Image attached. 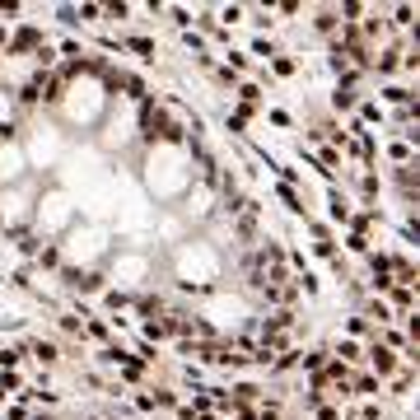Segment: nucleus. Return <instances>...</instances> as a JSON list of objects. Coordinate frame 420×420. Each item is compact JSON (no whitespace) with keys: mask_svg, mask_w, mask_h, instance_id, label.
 <instances>
[{"mask_svg":"<svg viewBox=\"0 0 420 420\" xmlns=\"http://www.w3.org/2000/svg\"><path fill=\"white\" fill-rule=\"evenodd\" d=\"M24 178H33V173H28L19 135H14V140H0V187H14V183H24Z\"/></svg>","mask_w":420,"mask_h":420,"instance_id":"nucleus-11","label":"nucleus"},{"mask_svg":"<svg viewBox=\"0 0 420 420\" xmlns=\"http://www.w3.org/2000/svg\"><path fill=\"white\" fill-rule=\"evenodd\" d=\"M122 52H135L140 61H155V38H145V33H131V38H122Z\"/></svg>","mask_w":420,"mask_h":420,"instance_id":"nucleus-13","label":"nucleus"},{"mask_svg":"<svg viewBox=\"0 0 420 420\" xmlns=\"http://www.w3.org/2000/svg\"><path fill=\"white\" fill-rule=\"evenodd\" d=\"M360 122H383V103L365 99V103H360ZM360 122H355V127H360Z\"/></svg>","mask_w":420,"mask_h":420,"instance_id":"nucleus-19","label":"nucleus"},{"mask_svg":"<svg viewBox=\"0 0 420 420\" xmlns=\"http://www.w3.org/2000/svg\"><path fill=\"white\" fill-rule=\"evenodd\" d=\"M19 145H24V159H28V173L33 178H52L56 168L66 163L70 155V135L56 127L52 117H38V122H28L24 131H19Z\"/></svg>","mask_w":420,"mask_h":420,"instance_id":"nucleus-5","label":"nucleus"},{"mask_svg":"<svg viewBox=\"0 0 420 420\" xmlns=\"http://www.w3.org/2000/svg\"><path fill=\"white\" fill-rule=\"evenodd\" d=\"M388 24H393V28H411V24H416V10H411V5H397Z\"/></svg>","mask_w":420,"mask_h":420,"instance_id":"nucleus-18","label":"nucleus"},{"mask_svg":"<svg viewBox=\"0 0 420 420\" xmlns=\"http://www.w3.org/2000/svg\"><path fill=\"white\" fill-rule=\"evenodd\" d=\"M94 145H99L107 159H127L131 155L135 145H140V103L112 94V107H107L103 122H99V131H94Z\"/></svg>","mask_w":420,"mask_h":420,"instance_id":"nucleus-8","label":"nucleus"},{"mask_svg":"<svg viewBox=\"0 0 420 420\" xmlns=\"http://www.w3.org/2000/svg\"><path fill=\"white\" fill-rule=\"evenodd\" d=\"M163 271H168V280L192 294V299H206L215 289H224V271H229V257H224V248L206 234H192L183 238L178 248H168L163 252Z\"/></svg>","mask_w":420,"mask_h":420,"instance_id":"nucleus-2","label":"nucleus"},{"mask_svg":"<svg viewBox=\"0 0 420 420\" xmlns=\"http://www.w3.org/2000/svg\"><path fill=\"white\" fill-rule=\"evenodd\" d=\"M159 257L145 248V243H117L112 257L103 262V280L122 294H145V285H155Z\"/></svg>","mask_w":420,"mask_h":420,"instance_id":"nucleus-6","label":"nucleus"},{"mask_svg":"<svg viewBox=\"0 0 420 420\" xmlns=\"http://www.w3.org/2000/svg\"><path fill=\"white\" fill-rule=\"evenodd\" d=\"M19 131H24V112H19L10 89H0V140H14Z\"/></svg>","mask_w":420,"mask_h":420,"instance_id":"nucleus-12","label":"nucleus"},{"mask_svg":"<svg viewBox=\"0 0 420 420\" xmlns=\"http://www.w3.org/2000/svg\"><path fill=\"white\" fill-rule=\"evenodd\" d=\"M38 187H42V178H24V183H14V187H0V234H10V238L28 234Z\"/></svg>","mask_w":420,"mask_h":420,"instance_id":"nucleus-9","label":"nucleus"},{"mask_svg":"<svg viewBox=\"0 0 420 420\" xmlns=\"http://www.w3.org/2000/svg\"><path fill=\"white\" fill-rule=\"evenodd\" d=\"M28 355H33L38 365H56V360H61V345H56V341H42V337H38V341H28Z\"/></svg>","mask_w":420,"mask_h":420,"instance_id":"nucleus-15","label":"nucleus"},{"mask_svg":"<svg viewBox=\"0 0 420 420\" xmlns=\"http://www.w3.org/2000/svg\"><path fill=\"white\" fill-rule=\"evenodd\" d=\"M79 327H84V322H79L75 313H61V332H79Z\"/></svg>","mask_w":420,"mask_h":420,"instance_id":"nucleus-25","label":"nucleus"},{"mask_svg":"<svg viewBox=\"0 0 420 420\" xmlns=\"http://www.w3.org/2000/svg\"><path fill=\"white\" fill-rule=\"evenodd\" d=\"M332 350H337V360H341V365H360V360H365V345L355 341V337H341Z\"/></svg>","mask_w":420,"mask_h":420,"instance_id":"nucleus-14","label":"nucleus"},{"mask_svg":"<svg viewBox=\"0 0 420 420\" xmlns=\"http://www.w3.org/2000/svg\"><path fill=\"white\" fill-rule=\"evenodd\" d=\"M117 248V234L99 224V220H84L79 215L66 234L56 238V252H61V271L56 280H75V276H89V271H103V262Z\"/></svg>","mask_w":420,"mask_h":420,"instance_id":"nucleus-4","label":"nucleus"},{"mask_svg":"<svg viewBox=\"0 0 420 420\" xmlns=\"http://www.w3.org/2000/svg\"><path fill=\"white\" fill-rule=\"evenodd\" d=\"M56 75H61V89H56L47 117L66 135H94L99 122L107 117V107H112V89H107V79H103V66L84 56V61L56 66Z\"/></svg>","mask_w":420,"mask_h":420,"instance_id":"nucleus-1","label":"nucleus"},{"mask_svg":"<svg viewBox=\"0 0 420 420\" xmlns=\"http://www.w3.org/2000/svg\"><path fill=\"white\" fill-rule=\"evenodd\" d=\"M183 42H187V47H192V52H206V38H201V33H192V28H187V33H183Z\"/></svg>","mask_w":420,"mask_h":420,"instance_id":"nucleus-22","label":"nucleus"},{"mask_svg":"<svg viewBox=\"0 0 420 420\" xmlns=\"http://www.w3.org/2000/svg\"><path fill=\"white\" fill-rule=\"evenodd\" d=\"M271 66H276V75H294V61H289V56H271Z\"/></svg>","mask_w":420,"mask_h":420,"instance_id":"nucleus-24","label":"nucleus"},{"mask_svg":"<svg viewBox=\"0 0 420 420\" xmlns=\"http://www.w3.org/2000/svg\"><path fill=\"white\" fill-rule=\"evenodd\" d=\"M313 28H317V33H337V28H341V14H337V5H327V10H317Z\"/></svg>","mask_w":420,"mask_h":420,"instance_id":"nucleus-16","label":"nucleus"},{"mask_svg":"<svg viewBox=\"0 0 420 420\" xmlns=\"http://www.w3.org/2000/svg\"><path fill=\"white\" fill-rule=\"evenodd\" d=\"M252 52L266 56V61H271V56H280V52H276V42H266V38H257V42H252Z\"/></svg>","mask_w":420,"mask_h":420,"instance_id":"nucleus-21","label":"nucleus"},{"mask_svg":"<svg viewBox=\"0 0 420 420\" xmlns=\"http://www.w3.org/2000/svg\"><path fill=\"white\" fill-rule=\"evenodd\" d=\"M79 220V206H75V196L66 192L61 183H47L38 187V201H33V220H28V234L33 238H42V243H56V238L66 234L70 224Z\"/></svg>","mask_w":420,"mask_h":420,"instance_id":"nucleus-7","label":"nucleus"},{"mask_svg":"<svg viewBox=\"0 0 420 420\" xmlns=\"http://www.w3.org/2000/svg\"><path fill=\"white\" fill-rule=\"evenodd\" d=\"M220 19H224V24H238V19H243V5H224Z\"/></svg>","mask_w":420,"mask_h":420,"instance_id":"nucleus-23","label":"nucleus"},{"mask_svg":"<svg viewBox=\"0 0 420 420\" xmlns=\"http://www.w3.org/2000/svg\"><path fill=\"white\" fill-rule=\"evenodd\" d=\"M243 317H248V299L243 294H224V289H215L201 299V317H196V327L201 332H229V327H243Z\"/></svg>","mask_w":420,"mask_h":420,"instance_id":"nucleus-10","label":"nucleus"},{"mask_svg":"<svg viewBox=\"0 0 420 420\" xmlns=\"http://www.w3.org/2000/svg\"><path fill=\"white\" fill-rule=\"evenodd\" d=\"M140 178H145V192L155 196L159 210H173L196 183V150L187 140L145 145L140 150Z\"/></svg>","mask_w":420,"mask_h":420,"instance_id":"nucleus-3","label":"nucleus"},{"mask_svg":"<svg viewBox=\"0 0 420 420\" xmlns=\"http://www.w3.org/2000/svg\"><path fill=\"white\" fill-rule=\"evenodd\" d=\"M56 19H61L66 28H79V14H75V5H61V10H56Z\"/></svg>","mask_w":420,"mask_h":420,"instance_id":"nucleus-20","label":"nucleus"},{"mask_svg":"<svg viewBox=\"0 0 420 420\" xmlns=\"http://www.w3.org/2000/svg\"><path fill=\"white\" fill-rule=\"evenodd\" d=\"M192 420H220V416H210V411H201V416H192Z\"/></svg>","mask_w":420,"mask_h":420,"instance_id":"nucleus-26","label":"nucleus"},{"mask_svg":"<svg viewBox=\"0 0 420 420\" xmlns=\"http://www.w3.org/2000/svg\"><path fill=\"white\" fill-rule=\"evenodd\" d=\"M79 337H94V341H107V337H112V327H107L103 317H89V322L79 327Z\"/></svg>","mask_w":420,"mask_h":420,"instance_id":"nucleus-17","label":"nucleus"}]
</instances>
